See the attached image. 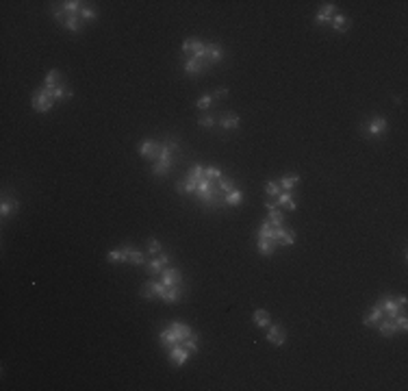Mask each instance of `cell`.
<instances>
[{
  "mask_svg": "<svg viewBox=\"0 0 408 391\" xmlns=\"http://www.w3.org/2000/svg\"><path fill=\"white\" fill-rule=\"evenodd\" d=\"M228 96V89L226 87H220V89H215V98H226Z\"/></svg>",
  "mask_w": 408,
  "mask_h": 391,
  "instance_id": "37",
  "label": "cell"
},
{
  "mask_svg": "<svg viewBox=\"0 0 408 391\" xmlns=\"http://www.w3.org/2000/svg\"><path fill=\"white\" fill-rule=\"evenodd\" d=\"M220 180V178H217ZM217 180H211V178H204L200 180V183L196 185V194L198 196V200L204 204V207H208V209H217V207H221L224 204V192L220 189V183Z\"/></svg>",
  "mask_w": 408,
  "mask_h": 391,
  "instance_id": "2",
  "label": "cell"
},
{
  "mask_svg": "<svg viewBox=\"0 0 408 391\" xmlns=\"http://www.w3.org/2000/svg\"><path fill=\"white\" fill-rule=\"evenodd\" d=\"M168 263H170V254H163V252H161L156 259H150V261L146 263V272L150 274V276H156V274L163 272L165 265H168Z\"/></svg>",
  "mask_w": 408,
  "mask_h": 391,
  "instance_id": "11",
  "label": "cell"
},
{
  "mask_svg": "<svg viewBox=\"0 0 408 391\" xmlns=\"http://www.w3.org/2000/svg\"><path fill=\"white\" fill-rule=\"evenodd\" d=\"M204 176L211 180H217L221 178V170H217V167H204Z\"/></svg>",
  "mask_w": 408,
  "mask_h": 391,
  "instance_id": "35",
  "label": "cell"
},
{
  "mask_svg": "<svg viewBox=\"0 0 408 391\" xmlns=\"http://www.w3.org/2000/svg\"><path fill=\"white\" fill-rule=\"evenodd\" d=\"M241 202H243V192L241 189H233V192L224 196V204H228V207H237Z\"/></svg>",
  "mask_w": 408,
  "mask_h": 391,
  "instance_id": "26",
  "label": "cell"
},
{
  "mask_svg": "<svg viewBox=\"0 0 408 391\" xmlns=\"http://www.w3.org/2000/svg\"><path fill=\"white\" fill-rule=\"evenodd\" d=\"M378 330H380V335H382V337H393V335L397 333L395 320H393V318H387V315H384L382 322L378 324Z\"/></svg>",
  "mask_w": 408,
  "mask_h": 391,
  "instance_id": "17",
  "label": "cell"
},
{
  "mask_svg": "<svg viewBox=\"0 0 408 391\" xmlns=\"http://www.w3.org/2000/svg\"><path fill=\"white\" fill-rule=\"evenodd\" d=\"M298 183H300V176L295 174V172H289V174H285V176H282V178H280V183H278V185H280V189H282V192H291V189H293Z\"/></svg>",
  "mask_w": 408,
  "mask_h": 391,
  "instance_id": "21",
  "label": "cell"
},
{
  "mask_svg": "<svg viewBox=\"0 0 408 391\" xmlns=\"http://www.w3.org/2000/svg\"><path fill=\"white\" fill-rule=\"evenodd\" d=\"M198 124H200L202 128H213V126H215V118H213V115H208V113H204V115H200V118H198Z\"/></svg>",
  "mask_w": 408,
  "mask_h": 391,
  "instance_id": "30",
  "label": "cell"
},
{
  "mask_svg": "<svg viewBox=\"0 0 408 391\" xmlns=\"http://www.w3.org/2000/svg\"><path fill=\"white\" fill-rule=\"evenodd\" d=\"M276 207H285L287 211H295L298 204H295L293 194H291V192H280V196L276 198Z\"/></svg>",
  "mask_w": 408,
  "mask_h": 391,
  "instance_id": "19",
  "label": "cell"
},
{
  "mask_svg": "<svg viewBox=\"0 0 408 391\" xmlns=\"http://www.w3.org/2000/svg\"><path fill=\"white\" fill-rule=\"evenodd\" d=\"M267 341L273 343V346H285L287 341V333L280 324H270V330H267Z\"/></svg>",
  "mask_w": 408,
  "mask_h": 391,
  "instance_id": "13",
  "label": "cell"
},
{
  "mask_svg": "<svg viewBox=\"0 0 408 391\" xmlns=\"http://www.w3.org/2000/svg\"><path fill=\"white\" fill-rule=\"evenodd\" d=\"M360 128H363L365 133H369L372 137H378V135L387 133L389 124H387V120H384V118H378V115H375V118H372L367 124H360Z\"/></svg>",
  "mask_w": 408,
  "mask_h": 391,
  "instance_id": "8",
  "label": "cell"
},
{
  "mask_svg": "<svg viewBox=\"0 0 408 391\" xmlns=\"http://www.w3.org/2000/svg\"><path fill=\"white\" fill-rule=\"evenodd\" d=\"M44 87H46V85H44ZM50 91H52V98H54V100H66V98H72V96H74L72 89H69L66 83H61V85L52 87Z\"/></svg>",
  "mask_w": 408,
  "mask_h": 391,
  "instance_id": "25",
  "label": "cell"
},
{
  "mask_svg": "<svg viewBox=\"0 0 408 391\" xmlns=\"http://www.w3.org/2000/svg\"><path fill=\"white\" fill-rule=\"evenodd\" d=\"M335 9H337V4H335V2H323L322 7H319V13L315 16V24H317V26L330 24L332 16H335Z\"/></svg>",
  "mask_w": 408,
  "mask_h": 391,
  "instance_id": "10",
  "label": "cell"
},
{
  "mask_svg": "<svg viewBox=\"0 0 408 391\" xmlns=\"http://www.w3.org/2000/svg\"><path fill=\"white\" fill-rule=\"evenodd\" d=\"M183 70L187 74H200V72H204V70H208V68L202 61H198V59H187L185 65H183Z\"/></svg>",
  "mask_w": 408,
  "mask_h": 391,
  "instance_id": "24",
  "label": "cell"
},
{
  "mask_svg": "<svg viewBox=\"0 0 408 391\" xmlns=\"http://www.w3.org/2000/svg\"><path fill=\"white\" fill-rule=\"evenodd\" d=\"M189 356H191V352L185 348V343H176V346L170 348V361L174 363L176 367H180L183 363H187Z\"/></svg>",
  "mask_w": 408,
  "mask_h": 391,
  "instance_id": "9",
  "label": "cell"
},
{
  "mask_svg": "<svg viewBox=\"0 0 408 391\" xmlns=\"http://www.w3.org/2000/svg\"><path fill=\"white\" fill-rule=\"evenodd\" d=\"M161 283H163L165 287H176L183 283V274L176 267H165L163 272H161Z\"/></svg>",
  "mask_w": 408,
  "mask_h": 391,
  "instance_id": "12",
  "label": "cell"
},
{
  "mask_svg": "<svg viewBox=\"0 0 408 391\" xmlns=\"http://www.w3.org/2000/svg\"><path fill=\"white\" fill-rule=\"evenodd\" d=\"M330 24L335 26V31H339V33H345V31H347V29H350V26H352V22H350V18H347V16H341V13H337V16H332Z\"/></svg>",
  "mask_w": 408,
  "mask_h": 391,
  "instance_id": "23",
  "label": "cell"
},
{
  "mask_svg": "<svg viewBox=\"0 0 408 391\" xmlns=\"http://www.w3.org/2000/svg\"><path fill=\"white\" fill-rule=\"evenodd\" d=\"M78 16H81L83 22H85V20H96V18H98V13H96L91 7H87V4H85V7L81 9V13H78Z\"/></svg>",
  "mask_w": 408,
  "mask_h": 391,
  "instance_id": "33",
  "label": "cell"
},
{
  "mask_svg": "<svg viewBox=\"0 0 408 391\" xmlns=\"http://www.w3.org/2000/svg\"><path fill=\"white\" fill-rule=\"evenodd\" d=\"M395 300H397V304H400V306H406V302H408V300H406V296H397Z\"/></svg>",
  "mask_w": 408,
  "mask_h": 391,
  "instance_id": "38",
  "label": "cell"
},
{
  "mask_svg": "<svg viewBox=\"0 0 408 391\" xmlns=\"http://www.w3.org/2000/svg\"><path fill=\"white\" fill-rule=\"evenodd\" d=\"M54 105V98H52V91L48 87H39V89L33 91V109L37 113H46L50 111Z\"/></svg>",
  "mask_w": 408,
  "mask_h": 391,
  "instance_id": "3",
  "label": "cell"
},
{
  "mask_svg": "<svg viewBox=\"0 0 408 391\" xmlns=\"http://www.w3.org/2000/svg\"><path fill=\"white\" fill-rule=\"evenodd\" d=\"M378 304H380V309H382V313L387 315V318H393V320H395L400 313H406V311H404V306H400V304H397V300H395L393 296H384V298H380V302H378Z\"/></svg>",
  "mask_w": 408,
  "mask_h": 391,
  "instance_id": "6",
  "label": "cell"
},
{
  "mask_svg": "<svg viewBox=\"0 0 408 391\" xmlns=\"http://www.w3.org/2000/svg\"><path fill=\"white\" fill-rule=\"evenodd\" d=\"M17 209H20V202H17L16 198H9V196H4V198H2V207H0V215L9 217V215H13Z\"/></svg>",
  "mask_w": 408,
  "mask_h": 391,
  "instance_id": "18",
  "label": "cell"
},
{
  "mask_svg": "<svg viewBox=\"0 0 408 391\" xmlns=\"http://www.w3.org/2000/svg\"><path fill=\"white\" fill-rule=\"evenodd\" d=\"M382 318H384L382 309H380V304H375L374 309L369 311V313L363 318V324H365V326H369V328H374V326H378L380 322H382Z\"/></svg>",
  "mask_w": 408,
  "mask_h": 391,
  "instance_id": "16",
  "label": "cell"
},
{
  "mask_svg": "<svg viewBox=\"0 0 408 391\" xmlns=\"http://www.w3.org/2000/svg\"><path fill=\"white\" fill-rule=\"evenodd\" d=\"M206 61L208 65H215L220 61H224V48L220 44H206Z\"/></svg>",
  "mask_w": 408,
  "mask_h": 391,
  "instance_id": "14",
  "label": "cell"
},
{
  "mask_svg": "<svg viewBox=\"0 0 408 391\" xmlns=\"http://www.w3.org/2000/svg\"><path fill=\"white\" fill-rule=\"evenodd\" d=\"M272 241L276 244V248H280V246H291L295 241V232L287 226H278V228H273V239Z\"/></svg>",
  "mask_w": 408,
  "mask_h": 391,
  "instance_id": "7",
  "label": "cell"
},
{
  "mask_svg": "<svg viewBox=\"0 0 408 391\" xmlns=\"http://www.w3.org/2000/svg\"><path fill=\"white\" fill-rule=\"evenodd\" d=\"M141 296H143V298H148V300H152V298L156 296V291H154V285H152V281L143 283V287H141Z\"/></svg>",
  "mask_w": 408,
  "mask_h": 391,
  "instance_id": "31",
  "label": "cell"
},
{
  "mask_svg": "<svg viewBox=\"0 0 408 391\" xmlns=\"http://www.w3.org/2000/svg\"><path fill=\"white\" fill-rule=\"evenodd\" d=\"M119 263H131V265H146V257L137 252L131 244H124L119 248Z\"/></svg>",
  "mask_w": 408,
  "mask_h": 391,
  "instance_id": "4",
  "label": "cell"
},
{
  "mask_svg": "<svg viewBox=\"0 0 408 391\" xmlns=\"http://www.w3.org/2000/svg\"><path fill=\"white\" fill-rule=\"evenodd\" d=\"M220 126L224 130H235V128L241 126V118H239V115H235V113H226L224 118H221Z\"/></svg>",
  "mask_w": 408,
  "mask_h": 391,
  "instance_id": "22",
  "label": "cell"
},
{
  "mask_svg": "<svg viewBox=\"0 0 408 391\" xmlns=\"http://www.w3.org/2000/svg\"><path fill=\"white\" fill-rule=\"evenodd\" d=\"M61 72L59 70H50L48 74H46V83L44 85L48 87V89H52V87H57V85H61Z\"/></svg>",
  "mask_w": 408,
  "mask_h": 391,
  "instance_id": "27",
  "label": "cell"
},
{
  "mask_svg": "<svg viewBox=\"0 0 408 391\" xmlns=\"http://www.w3.org/2000/svg\"><path fill=\"white\" fill-rule=\"evenodd\" d=\"M265 209L270 211V222H272V226H273V228L285 226V217H282L280 207H276L273 202H265Z\"/></svg>",
  "mask_w": 408,
  "mask_h": 391,
  "instance_id": "15",
  "label": "cell"
},
{
  "mask_svg": "<svg viewBox=\"0 0 408 391\" xmlns=\"http://www.w3.org/2000/svg\"><path fill=\"white\" fill-rule=\"evenodd\" d=\"M265 192H267V196H272V198H273V196L278 198L282 189H280V185H278V183H273V180H270V183H265Z\"/></svg>",
  "mask_w": 408,
  "mask_h": 391,
  "instance_id": "34",
  "label": "cell"
},
{
  "mask_svg": "<svg viewBox=\"0 0 408 391\" xmlns=\"http://www.w3.org/2000/svg\"><path fill=\"white\" fill-rule=\"evenodd\" d=\"M139 155L148 161H156L161 157V142H156V139H143L139 143Z\"/></svg>",
  "mask_w": 408,
  "mask_h": 391,
  "instance_id": "5",
  "label": "cell"
},
{
  "mask_svg": "<svg viewBox=\"0 0 408 391\" xmlns=\"http://www.w3.org/2000/svg\"><path fill=\"white\" fill-rule=\"evenodd\" d=\"M252 322L258 326V328H267V326L272 324V315L267 313L265 309H256L254 311V315H252Z\"/></svg>",
  "mask_w": 408,
  "mask_h": 391,
  "instance_id": "20",
  "label": "cell"
},
{
  "mask_svg": "<svg viewBox=\"0 0 408 391\" xmlns=\"http://www.w3.org/2000/svg\"><path fill=\"white\" fill-rule=\"evenodd\" d=\"M256 250L261 254H265V257H270V254H273V250H276V244H273L272 239H258L256 241Z\"/></svg>",
  "mask_w": 408,
  "mask_h": 391,
  "instance_id": "28",
  "label": "cell"
},
{
  "mask_svg": "<svg viewBox=\"0 0 408 391\" xmlns=\"http://www.w3.org/2000/svg\"><path fill=\"white\" fill-rule=\"evenodd\" d=\"M180 146H178V137H165L161 142V157L152 163V174L154 176H165L168 172L174 167L176 155H178Z\"/></svg>",
  "mask_w": 408,
  "mask_h": 391,
  "instance_id": "1",
  "label": "cell"
},
{
  "mask_svg": "<svg viewBox=\"0 0 408 391\" xmlns=\"http://www.w3.org/2000/svg\"><path fill=\"white\" fill-rule=\"evenodd\" d=\"M161 252H163V246H161V241L148 239V254H161Z\"/></svg>",
  "mask_w": 408,
  "mask_h": 391,
  "instance_id": "32",
  "label": "cell"
},
{
  "mask_svg": "<svg viewBox=\"0 0 408 391\" xmlns=\"http://www.w3.org/2000/svg\"><path fill=\"white\" fill-rule=\"evenodd\" d=\"M256 235H258V239H273V226H272V222L270 220L263 222Z\"/></svg>",
  "mask_w": 408,
  "mask_h": 391,
  "instance_id": "29",
  "label": "cell"
},
{
  "mask_svg": "<svg viewBox=\"0 0 408 391\" xmlns=\"http://www.w3.org/2000/svg\"><path fill=\"white\" fill-rule=\"evenodd\" d=\"M211 102H213V96H202L200 100L196 102V107H198V109H200V111H206L208 107H211Z\"/></svg>",
  "mask_w": 408,
  "mask_h": 391,
  "instance_id": "36",
  "label": "cell"
}]
</instances>
